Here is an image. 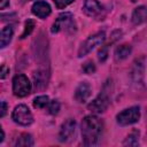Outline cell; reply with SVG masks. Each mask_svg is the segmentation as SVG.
Segmentation results:
<instances>
[{
	"label": "cell",
	"instance_id": "d4e9b609",
	"mask_svg": "<svg viewBox=\"0 0 147 147\" xmlns=\"http://www.w3.org/2000/svg\"><path fill=\"white\" fill-rule=\"evenodd\" d=\"M6 111H7V103H6V101H1V113H0V116L3 117L6 115Z\"/></svg>",
	"mask_w": 147,
	"mask_h": 147
},
{
	"label": "cell",
	"instance_id": "3957f363",
	"mask_svg": "<svg viewBox=\"0 0 147 147\" xmlns=\"http://www.w3.org/2000/svg\"><path fill=\"white\" fill-rule=\"evenodd\" d=\"M13 92L18 98L29 95L31 92V83L25 75L18 74L13 78Z\"/></svg>",
	"mask_w": 147,
	"mask_h": 147
},
{
	"label": "cell",
	"instance_id": "6da1fadb",
	"mask_svg": "<svg viewBox=\"0 0 147 147\" xmlns=\"http://www.w3.org/2000/svg\"><path fill=\"white\" fill-rule=\"evenodd\" d=\"M103 122L95 115L85 116L82 121V137L85 146L96 145L103 133Z\"/></svg>",
	"mask_w": 147,
	"mask_h": 147
},
{
	"label": "cell",
	"instance_id": "8992f818",
	"mask_svg": "<svg viewBox=\"0 0 147 147\" xmlns=\"http://www.w3.org/2000/svg\"><path fill=\"white\" fill-rule=\"evenodd\" d=\"M106 39V34L103 31H100V32H96L92 36H90L80 46L79 51H78V56L82 57L86 54H88L92 49H94L96 46L101 45Z\"/></svg>",
	"mask_w": 147,
	"mask_h": 147
},
{
	"label": "cell",
	"instance_id": "9a60e30c",
	"mask_svg": "<svg viewBox=\"0 0 147 147\" xmlns=\"http://www.w3.org/2000/svg\"><path fill=\"white\" fill-rule=\"evenodd\" d=\"M15 145L17 147H30V146H33V139L30 134L23 133L17 138V141Z\"/></svg>",
	"mask_w": 147,
	"mask_h": 147
},
{
	"label": "cell",
	"instance_id": "e0dca14e",
	"mask_svg": "<svg viewBox=\"0 0 147 147\" xmlns=\"http://www.w3.org/2000/svg\"><path fill=\"white\" fill-rule=\"evenodd\" d=\"M49 103V98L47 95H39L37 96L34 100H33V106L34 108H39V109H42V108H47Z\"/></svg>",
	"mask_w": 147,
	"mask_h": 147
},
{
	"label": "cell",
	"instance_id": "9c48e42d",
	"mask_svg": "<svg viewBox=\"0 0 147 147\" xmlns=\"http://www.w3.org/2000/svg\"><path fill=\"white\" fill-rule=\"evenodd\" d=\"M83 10L90 17H99L103 11V7L98 0H85Z\"/></svg>",
	"mask_w": 147,
	"mask_h": 147
},
{
	"label": "cell",
	"instance_id": "cb8c5ba5",
	"mask_svg": "<svg viewBox=\"0 0 147 147\" xmlns=\"http://www.w3.org/2000/svg\"><path fill=\"white\" fill-rule=\"evenodd\" d=\"M8 72H9V69H8L5 64H2V65H1V71H0V78L3 79V78L7 76Z\"/></svg>",
	"mask_w": 147,
	"mask_h": 147
},
{
	"label": "cell",
	"instance_id": "5bb4252c",
	"mask_svg": "<svg viewBox=\"0 0 147 147\" xmlns=\"http://www.w3.org/2000/svg\"><path fill=\"white\" fill-rule=\"evenodd\" d=\"M132 52V47L129 44H123L119 45L116 49H115V59L116 61H122L124 59H126Z\"/></svg>",
	"mask_w": 147,
	"mask_h": 147
},
{
	"label": "cell",
	"instance_id": "7402d4cb",
	"mask_svg": "<svg viewBox=\"0 0 147 147\" xmlns=\"http://www.w3.org/2000/svg\"><path fill=\"white\" fill-rule=\"evenodd\" d=\"M83 70H84L85 74H88V75L93 74V72H95V65H94V63L92 61H87L83 65Z\"/></svg>",
	"mask_w": 147,
	"mask_h": 147
},
{
	"label": "cell",
	"instance_id": "5b68a950",
	"mask_svg": "<svg viewBox=\"0 0 147 147\" xmlns=\"http://www.w3.org/2000/svg\"><path fill=\"white\" fill-rule=\"evenodd\" d=\"M139 118H140V109L137 106L126 108V109L122 110L119 114H117V116H116L117 123L122 126L134 124L139 121Z\"/></svg>",
	"mask_w": 147,
	"mask_h": 147
},
{
	"label": "cell",
	"instance_id": "4fadbf2b",
	"mask_svg": "<svg viewBox=\"0 0 147 147\" xmlns=\"http://www.w3.org/2000/svg\"><path fill=\"white\" fill-rule=\"evenodd\" d=\"M14 34V29L11 25H7L1 30V34H0V47L5 48L11 40Z\"/></svg>",
	"mask_w": 147,
	"mask_h": 147
},
{
	"label": "cell",
	"instance_id": "ffe728a7",
	"mask_svg": "<svg viewBox=\"0 0 147 147\" xmlns=\"http://www.w3.org/2000/svg\"><path fill=\"white\" fill-rule=\"evenodd\" d=\"M47 109H48V113L51 115H56L60 110V103L57 100H52L49 101L48 106H47Z\"/></svg>",
	"mask_w": 147,
	"mask_h": 147
},
{
	"label": "cell",
	"instance_id": "8fae6325",
	"mask_svg": "<svg viewBox=\"0 0 147 147\" xmlns=\"http://www.w3.org/2000/svg\"><path fill=\"white\" fill-rule=\"evenodd\" d=\"M51 11H52L51 10V6L46 1L39 0V1L34 2L33 6H32V13H33V15H36L39 18H46L47 16H49Z\"/></svg>",
	"mask_w": 147,
	"mask_h": 147
},
{
	"label": "cell",
	"instance_id": "277c9868",
	"mask_svg": "<svg viewBox=\"0 0 147 147\" xmlns=\"http://www.w3.org/2000/svg\"><path fill=\"white\" fill-rule=\"evenodd\" d=\"M11 118L15 123L22 126H28L33 122V116L25 105H18L14 108L11 113Z\"/></svg>",
	"mask_w": 147,
	"mask_h": 147
},
{
	"label": "cell",
	"instance_id": "30bf717a",
	"mask_svg": "<svg viewBox=\"0 0 147 147\" xmlns=\"http://www.w3.org/2000/svg\"><path fill=\"white\" fill-rule=\"evenodd\" d=\"M91 92H92L91 85L87 82H82L77 86V88L75 91V99H76V101L79 102V103L85 102L91 96Z\"/></svg>",
	"mask_w": 147,
	"mask_h": 147
},
{
	"label": "cell",
	"instance_id": "484cf974",
	"mask_svg": "<svg viewBox=\"0 0 147 147\" xmlns=\"http://www.w3.org/2000/svg\"><path fill=\"white\" fill-rule=\"evenodd\" d=\"M8 5H9V0H0V8L1 9H5Z\"/></svg>",
	"mask_w": 147,
	"mask_h": 147
},
{
	"label": "cell",
	"instance_id": "603a6c76",
	"mask_svg": "<svg viewBox=\"0 0 147 147\" xmlns=\"http://www.w3.org/2000/svg\"><path fill=\"white\" fill-rule=\"evenodd\" d=\"M53 1H54V3H55L56 8L63 9V8H65L67 6H69L70 3H72L75 0H53Z\"/></svg>",
	"mask_w": 147,
	"mask_h": 147
},
{
	"label": "cell",
	"instance_id": "2e32d148",
	"mask_svg": "<svg viewBox=\"0 0 147 147\" xmlns=\"http://www.w3.org/2000/svg\"><path fill=\"white\" fill-rule=\"evenodd\" d=\"M123 145L124 146H137V145H139V131L138 130H133L127 136V138L125 139Z\"/></svg>",
	"mask_w": 147,
	"mask_h": 147
},
{
	"label": "cell",
	"instance_id": "83f0119b",
	"mask_svg": "<svg viewBox=\"0 0 147 147\" xmlns=\"http://www.w3.org/2000/svg\"><path fill=\"white\" fill-rule=\"evenodd\" d=\"M131 1H132V2H136V1H137V0H131Z\"/></svg>",
	"mask_w": 147,
	"mask_h": 147
},
{
	"label": "cell",
	"instance_id": "ac0fdd59",
	"mask_svg": "<svg viewBox=\"0 0 147 147\" xmlns=\"http://www.w3.org/2000/svg\"><path fill=\"white\" fill-rule=\"evenodd\" d=\"M34 82H36V88H41L40 85H42V87H45L47 85L46 83V76H45V72H41V71H38V72H34Z\"/></svg>",
	"mask_w": 147,
	"mask_h": 147
},
{
	"label": "cell",
	"instance_id": "52a82bcc",
	"mask_svg": "<svg viewBox=\"0 0 147 147\" xmlns=\"http://www.w3.org/2000/svg\"><path fill=\"white\" fill-rule=\"evenodd\" d=\"M76 125V121L72 118H68L65 122H63L59 132V140L61 142H69L75 139Z\"/></svg>",
	"mask_w": 147,
	"mask_h": 147
},
{
	"label": "cell",
	"instance_id": "ba28073f",
	"mask_svg": "<svg viewBox=\"0 0 147 147\" xmlns=\"http://www.w3.org/2000/svg\"><path fill=\"white\" fill-rule=\"evenodd\" d=\"M109 96L106 92H101L93 101H91L87 106L88 110L92 111L93 114H101L107 110L109 107Z\"/></svg>",
	"mask_w": 147,
	"mask_h": 147
},
{
	"label": "cell",
	"instance_id": "d6986e66",
	"mask_svg": "<svg viewBox=\"0 0 147 147\" xmlns=\"http://www.w3.org/2000/svg\"><path fill=\"white\" fill-rule=\"evenodd\" d=\"M33 28H34V22L32 21V20H28L26 22H25V25H24V31H23V33H22V36H21V38L23 39V38H25L26 36H29L32 31H33Z\"/></svg>",
	"mask_w": 147,
	"mask_h": 147
},
{
	"label": "cell",
	"instance_id": "7a4b0ae2",
	"mask_svg": "<svg viewBox=\"0 0 147 147\" xmlns=\"http://www.w3.org/2000/svg\"><path fill=\"white\" fill-rule=\"evenodd\" d=\"M76 31V23L71 13H62L57 16L55 22L52 25V32H65V33H74Z\"/></svg>",
	"mask_w": 147,
	"mask_h": 147
},
{
	"label": "cell",
	"instance_id": "7c38bea8",
	"mask_svg": "<svg viewBox=\"0 0 147 147\" xmlns=\"http://www.w3.org/2000/svg\"><path fill=\"white\" fill-rule=\"evenodd\" d=\"M131 21L134 25H139V24L146 22L147 21V7L139 6V7L134 8L132 16H131Z\"/></svg>",
	"mask_w": 147,
	"mask_h": 147
},
{
	"label": "cell",
	"instance_id": "4316f807",
	"mask_svg": "<svg viewBox=\"0 0 147 147\" xmlns=\"http://www.w3.org/2000/svg\"><path fill=\"white\" fill-rule=\"evenodd\" d=\"M0 131H1V136H0V142H2V141H3V138H5V132H3V130H2V129H0Z\"/></svg>",
	"mask_w": 147,
	"mask_h": 147
},
{
	"label": "cell",
	"instance_id": "44dd1931",
	"mask_svg": "<svg viewBox=\"0 0 147 147\" xmlns=\"http://www.w3.org/2000/svg\"><path fill=\"white\" fill-rule=\"evenodd\" d=\"M108 45H106V46H103V47H101V49L99 51V53H98V57H99V61L100 62H105L106 60H107V57H108Z\"/></svg>",
	"mask_w": 147,
	"mask_h": 147
}]
</instances>
